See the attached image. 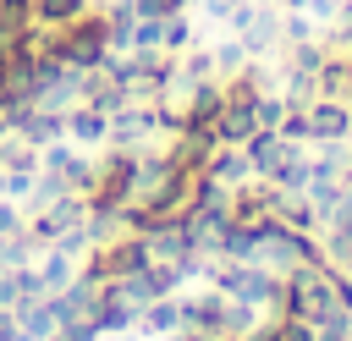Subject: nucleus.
<instances>
[{"mask_svg":"<svg viewBox=\"0 0 352 341\" xmlns=\"http://www.w3.org/2000/svg\"><path fill=\"white\" fill-rule=\"evenodd\" d=\"M82 214H88V198L82 192H60V198H50L44 209H28V236L38 242V248H50V242H60L66 231H77L82 226Z\"/></svg>","mask_w":352,"mask_h":341,"instance_id":"nucleus-4","label":"nucleus"},{"mask_svg":"<svg viewBox=\"0 0 352 341\" xmlns=\"http://www.w3.org/2000/svg\"><path fill=\"white\" fill-rule=\"evenodd\" d=\"M214 182H226V187H242L248 176H253V160H248V148L242 143H220L214 154H209V165H204Z\"/></svg>","mask_w":352,"mask_h":341,"instance_id":"nucleus-11","label":"nucleus"},{"mask_svg":"<svg viewBox=\"0 0 352 341\" xmlns=\"http://www.w3.org/2000/svg\"><path fill=\"white\" fill-rule=\"evenodd\" d=\"M176 302H182V324H192V330H204V336H226V292H214V286H204V292H176Z\"/></svg>","mask_w":352,"mask_h":341,"instance_id":"nucleus-7","label":"nucleus"},{"mask_svg":"<svg viewBox=\"0 0 352 341\" xmlns=\"http://www.w3.org/2000/svg\"><path fill=\"white\" fill-rule=\"evenodd\" d=\"M209 126H214L220 143H248V138L258 132V126H253V104H220Z\"/></svg>","mask_w":352,"mask_h":341,"instance_id":"nucleus-16","label":"nucleus"},{"mask_svg":"<svg viewBox=\"0 0 352 341\" xmlns=\"http://www.w3.org/2000/svg\"><path fill=\"white\" fill-rule=\"evenodd\" d=\"M132 182H138V154L132 148H104V160H94L88 209H121L132 198Z\"/></svg>","mask_w":352,"mask_h":341,"instance_id":"nucleus-3","label":"nucleus"},{"mask_svg":"<svg viewBox=\"0 0 352 341\" xmlns=\"http://www.w3.org/2000/svg\"><path fill=\"white\" fill-rule=\"evenodd\" d=\"M33 258H38V242L28 236V226H22V231H6V236H0V270L33 264Z\"/></svg>","mask_w":352,"mask_h":341,"instance_id":"nucleus-19","label":"nucleus"},{"mask_svg":"<svg viewBox=\"0 0 352 341\" xmlns=\"http://www.w3.org/2000/svg\"><path fill=\"white\" fill-rule=\"evenodd\" d=\"M242 148H248V160H253V176H270L280 160H292V154H297V143H286L275 126H258V132H253Z\"/></svg>","mask_w":352,"mask_h":341,"instance_id":"nucleus-8","label":"nucleus"},{"mask_svg":"<svg viewBox=\"0 0 352 341\" xmlns=\"http://www.w3.org/2000/svg\"><path fill=\"white\" fill-rule=\"evenodd\" d=\"M264 88H275V82H270V72H264L258 60H248V66H242V72H231V77H220L226 104H253Z\"/></svg>","mask_w":352,"mask_h":341,"instance_id":"nucleus-10","label":"nucleus"},{"mask_svg":"<svg viewBox=\"0 0 352 341\" xmlns=\"http://www.w3.org/2000/svg\"><path fill=\"white\" fill-rule=\"evenodd\" d=\"M6 231H22V209H16V198H0V236Z\"/></svg>","mask_w":352,"mask_h":341,"instance_id":"nucleus-27","label":"nucleus"},{"mask_svg":"<svg viewBox=\"0 0 352 341\" xmlns=\"http://www.w3.org/2000/svg\"><path fill=\"white\" fill-rule=\"evenodd\" d=\"M138 6V16H176V11H187V0H132Z\"/></svg>","mask_w":352,"mask_h":341,"instance_id":"nucleus-26","label":"nucleus"},{"mask_svg":"<svg viewBox=\"0 0 352 341\" xmlns=\"http://www.w3.org/2000/svg\"><path fill=\"white\" fill-rule=\"evenodd\" d=\"M11 324H16V319H11L6 308H0V341H6V330H11Z\"/></svg>","mask_w":352,"mask_h":341,"instance_id":"nucleus-29","label":"nucleus"},{"mask_svg":"<svg viewBox=\"0 0 352 341\" xmlns=\"http://www.w3.org/2000/svg\"><path fill=\"white\" fill-rule=\"evenodd\" d=\"M253 55L242 50V38H231V44H214V77H231V72H242Z\"/></svg>","mask_w":352,"mask_h":341,"instance_id":"nucleus-22","label":"nucleus"},{"mask_svg":"<svg viewBox=\"0 0 352 341\" xmlns=\"http://www.w3.org/2000/svg\"><path fill=\"white\" fill-rule=\"evenodd\" d=\"M280 6H286V11H308V0H280Z\"/></svg>","mask_w":352,"mask_h":341,"instance_id":"nucleus-30","label":"nucleus"},{"mask_svg":"<svg viewBox=\"0 0 352 341\" xmlns=\"http://www.w3.org/2000/svg\"><path fill=\"white\" fill-rule=\"evenodd\" d=\"M352 138V99L314 94L308 99V143H346Z\"/></svg>","mask_w":352,"mask_h":341,"instance_id":"nucleus-5","label":"nucleus"},{"mask_svg":"<svg viewBox=\"0 0 352 341\" xmlns=\"http://www.w3.org/2000/svg\"><path fill=\"white\" fill-rule=\"evenodd\" d=\"M55 55L77 72H94L104 55H110V28H104V11L88 6L82 16H72L66 28H55Z\"/></svg>","mask_w":352,"mask_h":341,"instance_id":"nucleus-1","label":"nucleus"},{"mask_svg":"<svg viewBox=\"0 0 352 341\" xmlns=\"http://www.w3.org/2000/svg\"><path fill=\"white\" fill-rule=\"evenodd\" d=\"M33 297H44L38 264H16V270H0V308H6V314H11V308H22V302H33Z\"/></svg>","mask_w":352,"mask_h":341,"instance_id":"nucleus-9","label":"nucleus"},{"mask_svg":"<svg viewBox=\"0 0 352 341\" xmlns=\"http://www.w3.org/2000/svg\"><path fill=\"white\" fill-rule=\"evenodd\" d=\"M160 50L165 55H182V50H192V22L176 11V16H165V33H160Z\"/></svg>","mask_w":352,"mask_h":341,"instance_id":"nucleus-21","label":"nucleus"},{"mask_svg":"<svg viewBox=\"0 0 352 341\" xmlns=\"http://www.w3.org/2000/svg\"><path fill=\"white\" fill-rule=\"evenodd\" d=\"M6 341H38V336H33V330H22V324H11V330H6Z\"/></svg>","mask_w":352,"mask_h":341,"instance_id":"nucleus-28","label":"nucleus"},{"mask_svg":"<svg viewBox=\"0 0 352 341\" xmlns=\"http://www.w3.org/2000/svg\"><path fill=\"white\" fill-rule=\"evenodd\" d=\"M0 22L28 28V22H33V0H0Z\"/></svg>","mask_w":352,"mask_h":341,"instance_id":"nucleus-25","label":"nucleus"},{"mask_svg":"<svg viewBox=\"0 0 352 341\" xmlns=\"http://www.w3.org/2000/svg\"><path fill=\"white\" fill-rule=\"evenodd\" d=\"M44 341H104V330H99L94 319H66V324H55Z\"/></svg>","mask_w":352,"mask_h":341,"instance_id":"nucleus-23","label":"nucleus"},{"mask_svg":"<svg viewBox=\"0 0 352 341\" xmlns=\"http://www.w3.org/2000/svg\"><path fill=\"white\" fill-rule=\"evenodd\" d=\"M94 0H33V22L38 28H66L72 16H82Z\"/></svg>","mask_w":352,"mask_h":341,"instance_id":"nucleus-18","label":"nucleus"},{"mask_svg":"<svg viewBox=\"0 0 352 341\" xmlns=\"http://www.w3.org/2000/svg\"><path fill=\"white\" fill-rule=\"evenodd\" d=\"M104 11V28H110V50L121 55L132 44V28H138V6L132 0H116V6H99Z\"/></svg>","mask_w":352,"mask_h":341,"instance_id":"nucleus-17","label":"nucleus"},{"mask_svg":"<svg viewBox=\"0 0 352 341\" xmlns=\"http://www.w3.org/2000/svg\"><path fill=\"white\" fill-rule=\"evenodd\" d=\"M248 341H319V336H314V324H308V319H292V314H264V319L248 330Z\"/></svg>","mask_w":352,"mask_h":341,"instance_id":"nucleus-15","label":"nucleus"},{"mask_svg":"<svg viewBox=\"0 0 352 341\" xmlns=\"http://www.w3.org/2000/svg\"><path fill=\"white\" fill-rule=\"evenodd\" d=\"M66 138H72V143H104V138H110V116L77 99V104L66 110Z\"/></svg>","mask_w":352,"mask_h":341,"instance_id":"nucleus-12","label":"nucleus"},{"mask_svg":"<svg viewBox=\"0 0 352 341\" xmlns=\"http://www.w3.org/2000/svg\"><path fill=\"white\" fill-rule=\"evenodd\" d=\"M176 324H182V302H176V292H170V297H154V302H143L132 330H138V336H170Z\"/></svg>","mask_w":352,"mask_h":341,"instance_id":"nucleus-14","label":"nucleus"},{"mask_svg":"<svg viewBox=\"0 0 352 341\" xmlns=\"http://www.w3.org/2000/svg\"><path fill=\"white\" fill-rule=\"evenodd\" d=\"M165 138H170V143H165L160 154H165L170 165H182V170H204V165H209V154L220 148L214 126H204V121H198V126H176V132H165Z\"/></svg>","mask_w":352,"mask_h":341,"instance_id":"nucleus-6","label":"nucleus"},{"mask_svg":"<svg viewBox=\"0 0 352 341\" xmlns=\"http://www.w3.org/2000/svg\"><path fill=\"white\" fill-rule=\"evenodd\" d=\"M88 319H94V324H99V330H104V336H126V330H132V324H138V308H132V302H121V297H116V292H110V286H104V292H99V302H94V314H88Z\"/></svg>","mask_w":352,"mask_h":341,"instance_id":"nucleus-13","label":"nucleus"},{"mask_svg":"<svg viewBox=\"0 0 352 341\" xmlns=\"http://www.w3.org/2000/svg\"><path fill=\"white\" fill-rule=\"evenodd\" d=\"M160 33H165V16H138V28H132V44H126V50H160Z\"/></svg>","mask_w":352,"mask_h":341,"instance_id":"nucleus-24","label":"nucleus"},{"mask_svg":"<svg viewBox=\"0 0 352 341\" xmlns=\"http://www.w3.org/2000/svg\"><path fill=\"white\" fill-rule=\"evenodd\" d=\"M330 308H336V297H330V258H314V264L286 270V297H280V314L319 324Z\"/></svg>","mask_w":352,"mask_h":341,"instance_id":"nucleus-2","label":"nucleus"},{"mask_svg":"<svg viewBox=\"0 0 352 341\" xmlns=\"http://www.w3.org/2000/svg\"><path fill=\"white\" fill-rule=\"evenodd\" d=\"M11 319H16L22 330H33L38 341H44L50 330H55V314H50V302H44V297H33V302H22V308H11Z\"/></svg>","mask_w":352,"mask_h":341,"instance_id":"nucleus-20","label":"nucleus"}]
</instances>
